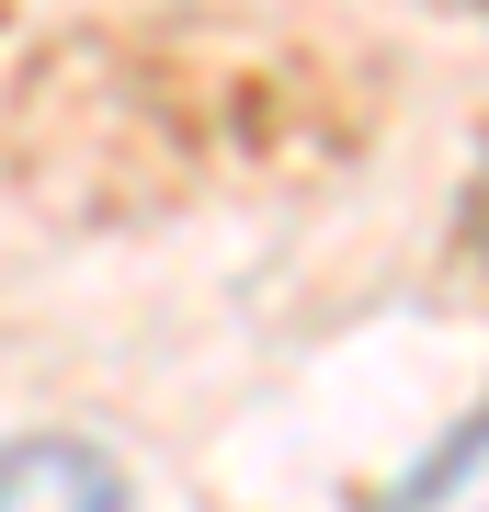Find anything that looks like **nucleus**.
<instances>
[{"label":"nucleus","instance_id":"2","mask_svg":"<svg viewBox=\"0 0 489 512\" xmlns=\"http://www.w3.org/2000/svg\"><path fill=\"white\" fill-rule=\"evenodd\" d=\"M478 456H489V433H478V421H455V444H433V456H421V467H410L376 512H478V501H489Z\"/></svg>","mask_w":489,"mask_h":512},{"label":"nucleus","instance_id":"1","mask_svg":"<svg viewBox=\"0 0 489 512\" xmlns=\"http://www.w3.org/2000/svg\"><path fill=\"white\" fill-rule=\"evenodd\" d=\"M0 512H137V501H126V478L91 456V444L23 433V444H0Z\"/></svg>","mask_w":489,"mask_h":512}]
</instances>
